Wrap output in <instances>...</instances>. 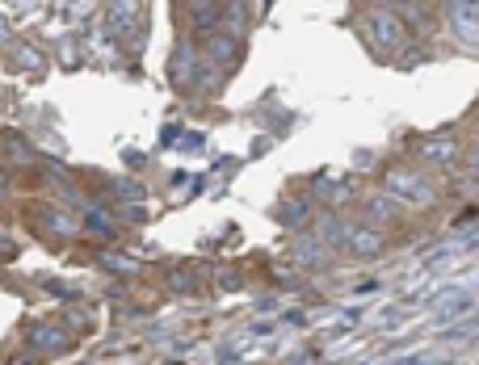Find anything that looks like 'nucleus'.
Instances as JSON below:
<instances>
[{
    "label": "nucleus",
    "instance_id": "f257e3e1",
    "mask_svg": "<svg viewBox=\"0 0 479 365\" xmlns=\"http://www.w3.org/2000/svg\"><path fill=\"white\" fill-rule=\"evenodd\" d=\"M370 25H374V38H379L383 47H391V42L399 38V34H391V29H395V25H391V21H383V17H374Z\"/></svg>",
    "mask_w": 479,
    "mask_h": 365
},
{
    "label": "nucleus",
    "instance_id": "f03ea898",
    "mask_svg": "<svg viewBox=\"0 0 479 365\" xmlns=\"http://www.w3.org/2000/svg\"><path fill=\"white\" fill-rule=\"evenodd\" d=\"M0 252H9V236H5V231H0Z\"/></svg>",
    "mask_w": 479,
    "mask_h": 365
}]
</instances>
